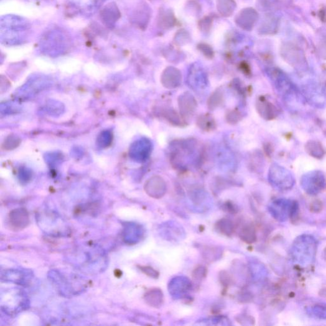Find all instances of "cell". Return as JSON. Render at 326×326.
<instances>
[{"label":"cell","instance_id":"3","mask_svg":"<svg viewBox=\"0 0 326 326\" xmlns=\"http://www.w3.org/2000/svg\"><path fill=\"white\" fill-rule=\"evenodd\" d=\"M269 181L280 191H288L295 183L293 175L288 169L277 164H274L269 169Z\"/></svg>","mask_w":326,"mask_h":326},{"label":"cell","instance_id":"6","mask_svg":"<svg viewBox=\"0 0 326 326\" xmlns=\"http://www.w3.org/2000/svg\"><path fill=\"white\" fill-rule=\"evenodd\" d=\"M305 149L310 156L315 158L321 159L325 155V150L321 143L316 141H310L305 146Z\"/></svg>","mask_w":326,"mask_h":326},{"label":"cell","instance_id":"7","mask_svg":"<svg viewBox=\"0 0 326 326\" xmlns=\"http://www.w3.org/2000/svg\"><path fill=\"white\" fill-rule=\"evenodd\" d=\"M307 313L309 316L315 319L326 320V304H319L308 307Z\"/></svg>","mask_w":326,"mask_h":326},{"label":"cell","instance_id":"4","mask_svg":"<svg viewBox=\"0 0 326 326\" xmlns=\"http://www.w3.org/2000/svg\"><path fill=\"white\" fill-rule=\"evenodd\" d=\"M300 184L306 193L314 196L325 189L326 179L322 171H312L303 175Z\"/></svg>","mask_w":326,"mask_h":326},{"label":"cell","instance_id":"1","mask_svg":"<svg viewBox=\"0 0 326 326\" xmlns=\"http://www.w3.org/2000/svg\"><path fill=\"white\" fill-rule=\"evenodd\" d=\"M317 249V242L314 237L311 235H302L292 243L290 257L296 265L307 268L314 263Z\"/></svg>","mask_w":326,"mask_h":326},{"label":"cell","instance_id":"5","mask_svg":"<svg viewBox=\"0 0 326 326\" xmlns=\"http://www.w3.org/2000/svg\"><path fill=\"white\" fill-rule=\"evenodd\" d=\"M259 113L267 119H273L276 117L277 110L275 107L266 100H261L258 104Z\"/></svg>","mask_w":326,"mask_h":326},{"label":"cell","instance_id":"2","mask_svg":"<svg viewBox=\"0 0 326 326\" xmlns=\"http://www.w3.org/2000/svg\"><path fill=\"white\" fill-rule=\"evenodd\" d=\"M269 212L274 219L281 222H286L298 214L299 205L294 200L277 199L269 205Z\"/></svg>","mask_w":326,"mask_h":326},{"label":"cell","instance_id":"8","mask_svg":"<svg viewBox=\"0 0 326 326\" xmlns=\"http://www.w3.org/2000/svg\"><path fill=\"white\" fill-rule=\"evenodd\" d=\"M198 122H199V126L201 127V128L206 130L212 129L215 126L214 120L207 116L201 117V119H198Z\"/></svg>","mask_w":326,"mask_h":326}]
</instances>
